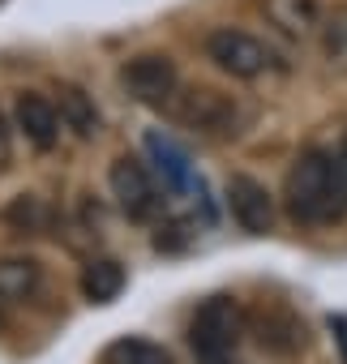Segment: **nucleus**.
I'll list each match as a JSON object with an SVG mask.
<instances>
[{"label": "nucleus", "instance_id": "f257e3e1", "mask_svg": "<svg viewBox=\"0 0 347 364\" xmlns=\"http://www.w3.org/2000/svg\"><path fill=\"white\" fill-rule=\"evenodd\" d=\"M287 219L300 228H330L347 219V146L304 150L283 180Z\"/></svg>", "mask_w": 347, "mask_h": 364}, {"label": "nucleus", "instance_id": "f03ea898", "mask_svg": "<svg viewBox=\"0 0 347 364\" xmlns=\"http://www.w3.org/2000/svg\"><path fill=\"white\" fill-rule=\"evenodd\" d=\"M245 338V313L232 296H210L189 317V351L198 364H232Z\"/></svg>", "mask_w": 347, "mask_h": 364}, {"label": "nucleus", "instance_id": "7ed1b4c3", "mask_svg": "<svg viewBox=\"0 0 347 364\" xmlns=\"http://www.w3.org/2000/svg\"><path fill=\"white\" fill-rule=\"evenodd\" d=\"M206 60L215 69H223L228 77H240V82H253L270 69V48L249 35V31H236V26H219L206 35Z\"/></svg>", "mask_w": 347, "mask_h": 364}, {"label": "nucleus", "instance_id": "20e7f679", "mask_svg": "<svg viewBox=\"0 0 347 364\" xmlns=\"http://www.w3.org/2000/svg\"><path fill=\"white\" fill-rule=\"evenodd\" d=\"M171 112L198 137H236L240 133V107L219 90H189L181 103H171Z\"/></svg>", "mask_w": 347, "mask_h": 364}, {"label": "nucleus", "instance_id": "39448f33", "mask_svg": "<svg viewBox=\"0 0 347 364\" xmlns=\"http://www.w3.org/2000/svg\"><path fill=\"white\" fill-rule=\"evenodd\" d=\"M107 185H112V198H116V206H120V215H124L129 223L154 219V210H159V189H154L150 171L142 167V159L120 154V159L112 163V171H107Z\"/></svg>", "mask_w": 347, "mask_h": 364}, {"label": "nucleus", "instance_id": "423d86ee", "mask_svg": "<svg viewBox=\"0 0 347 364\" xmlns=\"http://www.w3.org/2000/svg\"><path fill=\"white\" fill-rule=\"evenodd\" d=\"M120 82H124V90H129L137 103L163 107V103L176 99L181 73H176V65H171V56H163V52H146V56H133V60L120 69Z\"/></svg>", "mask_w": 347, "mask_h": 364}, {"label": "nucleus", "instance_id": "0eeeda50", "mask_svg": "<svg viewBox=\"0 0 347 364\" xmlns=\"http://www.w3.org/2000/svg\"><path fill=\"white\" fill-rule=\"evenodd\" d=\"M228 210H232V219H236L240 232L266 236L274 228V202H270L266 185L253 180V176H232L228 180Z\"/></svg>", "mask_w": 347, "mask_h": 364}, {"label": "nucleus", "instance_id": "6e6552de", "mask_svg": "<svg viewBox=\"0 0 347 364\" xmlns=\"http://www.w3.org/2000/svg\"><path fill=\"white\" fill-rule=\"evenodd\" d=\"M14 120H18L22 137H26L35 150H52L56 137H60V124H65L60 112H56V103H52L48 95H35V90L18 95V103H14Z\"/></svg>", "mask_w": 347, "mask_h": 364}, {"label": "nucleus", "instance_id": "1a4fd4ad", "mask_svg": "<svg viewBox=\"0 0 347 364\" xmlns=\"http://www.w3.org/2000/svg\"><path fill=\"white\" fill-rule=\"evenodd\" d=\"M257 343L266 351H274V355H296L309 343L304 338V321L296 313H287V309H266L257 317Z\"/></svg>", "mask_w": 347, "mask_h": 364}, {"label": "nucleus", "instance_id": "9d476101", "mask_svg": "<svg viewBox=\"0 0 347 364\" xmlns=\"http://www.w3.org/2000/svg\"><path fill=\"white\" fill-rule=\"evenodd\" d=\"M124 283H129V274H124V266L112 262V257H99V262H90V266L82 270V296H86L90 304H112V300L124 291Z\"/></svg>", "mask_w": 347, "mask_h": 364}, {"label": "nucleus", "instance_id": "9b49d317", "mask_svg": "<svg viewBox=\"0 0 347 364\" xmlns=\"http://www.w3.org/2000/svg\"><path fill=\"white\" fill-rule=\"evenodd\" d=\"M262 9L287 35H309L321 22V5H317V0H262Z\"/></svg>", "mask_w": 347, "mask_h": 364}, {"label": "nucleus", "instance_id": "f8f14e48", "mask_svg": "<svg viewBox=\"0 0 347 364\" xmlns=\"http://www.w3.org/2000/svg\"><path fill=\"white\" fill-rule=\"evenodd\" d=\"M43 283V270L35 257H5L0 262V296L5 300H26Z\"/></svg>", "mask_w": 347, "mask_h": 364}, {"label": "nucleus", "instance_id": "ddd939ff", "mask_svg": "<svg viewBox=\"0 0 347 364\" xmlns=\"http://www.w3.org/2000/svg\"><path fill=\"white\" fill-rule=\"evenodd\" d=\"M60 120H65V129H73L78 137H95L99 124H103L95 99H90L82 86H65V90H60Z\"/></svg>", "mask_w": 347, "mask_h": 364}, {"label": "nucleus", "instance_id": "4468645a", "mask_svg": "<svg viewBox=\"0 0 347 364\" xmlns=\"http://www.w3.org/2000/svg\"><path fill=\"white\" fill-rule=\"evenodd\" d=\"M103 364H171V351L150 343V338H116L107 351H103Z\"/></svg>", "mask_w": 347, "mask_h": 364}, {"label": "nucleus", "instance_id": "2eb2a0df", "mask_svg": "<svg viewBox=\"0 0 347 364\" xmlns=\"http://www.w3.org/2000/svg\"><path fill=\"white\" fill-rule=\"evenodd\" d=\"M5 223L14 228V232H43L48 223H52V210H48V202L43 198H35V193H22V198H14V206L5 210Z\"/></svg>", "mask_w": 347, "mask_h": 364}, {"label": "nucleus", "instance_id": "dca6fc26", "mask_svg": "<svg viewBox=\"0 0 347 364\" xmlns=\"http://www.w3.org/2000/svg\"><path fill=\"white\" fill-rule=\"evenodd\" d=\"M9 154H14V137H9V120L0 116V167L9 163Z\"/></svg>", "mask_w": 347, "mask_h": 364}]
</instances>
